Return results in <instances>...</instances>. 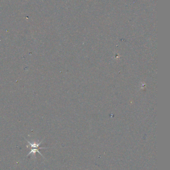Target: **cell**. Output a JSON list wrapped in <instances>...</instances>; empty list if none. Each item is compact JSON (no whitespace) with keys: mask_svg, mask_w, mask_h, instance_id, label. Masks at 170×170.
Listing matches in <instances>:
<instances>
[{"mask_svg":"<svg viewBox=\"0 0 170 170\" xmlns=\"http://www.w3.org/2000/svg\"><path fill=\"white\" fill-rule=\"evenodd\" d=\"M28 143L30 145L31 148H40L39 146L41 144V143L42 142V141H41L40 142V143H38V142H30V141H29L28 140H27Z\"/></svg>","mask_w":170,"mask_h":170,"instance_id":"obj_2","label":"cell"},{"mask_svg":"<svg viewBox=\"0 0 170 170\" xmlns=\"http://www.w3.org/2000/svg\"><path fill=\"white\" fill-rule=\"evenodd\" d=\"M39 149H47V148H45V147H40V148H36L35 149H33V148H31V151H30V152L29 153H28V154L27 155V157L29 156L30 154H33L34 156H35V154L37 152H38L40 154V155L41 156L43 157L42 155L41 154V153L39 151Z\"/></svg>","mask_w":170,"mask_h":170,"instance_id":"obj_1","label":"cell"}]
</instances>
